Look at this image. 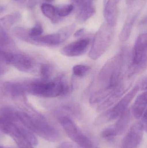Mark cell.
<instances>
[{"instance_id": "d4e9b609", "label": "cell", "mask_w": 147, "mask_h": 148, "mask_svg": "<svg viewBox=\"0 0 147 148\" xmlns=\"http://www.w3.org/2000/svg\"><path fill=\"white\" fill-rule=\"evenodd\" d=\"M19 130L24 137L31 143L33 146H36L38 144V140L32 131L26 127L19 126Z\"/></svg>"}, {"instance_id": "30bf717a", "label": "cell", "mask_w": 147, "mask_h": 148, "mask_svg": "<svg viewBox=\"0 0 147 148\" xmlns=\"http://www.w3.org/2000/svg\"><path fill=\"white\" fill-rule=\"evenodd\" d=\"M7 62L8 64H11L18 70L25 72L30 70L33 66L32 59L22 53H9Z\"/></svg>"}, {"instance_id": "5bb4252c", "label": "cell", "mask_w": 147, "mask_h": 148, "mask_svg": "<svg viewBox=\"0 0 147 148\" xmlns=\"http://www.w3.org/2000/svg\"><path fill=\"white\" fill-rule=\"evenodd\" d=\"M96 8L92 1H87L80 7L77 15V19L80 22H85L89 18L93 16L96 13Z\"/></svg>"}, {"instance_id": "44dd1931", "label": "cell", "mask_w": 147, "mask_h": 148, "mask_svg": "<svg viewBox=\"0 0 147 148\" xmlns=\"http://www.w3.org/2000/svg\"><path fill=\"white\" fill-rule=\"evenodd\" d=\"M137 16L135 15L128 19L123 26L119 36L120 41L122 42H126L129 38Z\"/></svg>"}, {"instance_id": "f1b7e54d", "label": "cell", "mask_w": 147, "mask_h": 148, "mask_svg": "<svg viewBox=\"0 0 147 148\" xmlns=\"http://www.w3.org/2000/svg\"><path fill=\"white\" fill-rule=\"evenodd\" d=\"M58 15L60 17L67 16L70 14L74 9V6L72 4L65 5L57 8Z\"/></svg>"}, {"instance_id": "8fae6325", "label": "cell", "mask_w": 147, "mask_h": 148, "mask_svg": "<svg viewBox=\"0 0 147 148\" xmlns=\"http://www.w3.org/2000/svg\"><path fill=\"white\" fill-rule=\"evenodd\" d=\"M3 133L12 137L19 148H33L31 143L20 132L19 126L14 123H9Z\"/></svg>"}, {"instance_id": "d6a6232c", "label": "cell", "mask_w": 147, "mask_h": 148, "mask_svg": "<svg viewBox=\"0 0 147 148\" xmlns=\"http://www.w3.org/2000/svg\"><path fill=\"white\" fill-rule=\"evenodd\" d=\"M57 148H82L80 147L77 146L72 143L64 142L60 144Z\"/></svg>"}, {"instance_id": "e0dca14e", "label": "cell", "mask_w": 147, "mask_h": 148, "mask_svg": "<svg viewBox=\"0 0 147 148\" xmlns=\"http://www.w3.org/2000/svg\"><path fill=\"white\" fill-rule=\"evenodd\" d=\"M114 90L108 88H103L96 91L91 95L90 98V104L92 107L98 106Z\"/></svg>"}, {"instance_id": "f546056e", "label": "cell", "mask_w": 147, "mask_h": 148, "mask_svg": "<svg viewBox=\"0 0 147 148\" xmlns=\"http://www.w3.org/2000/svg\"><path fill=\"white\" fill-rule=\"evenodd\" d=\"M52 67L48 64L41 65L40 68V73L44 80H48L52 73Z\"/></svg>"}, {"instance_id": "6da1fadb", "label": "cell", "mask_w": 147, "mask_h": 148, "mask_svg": "<svg viewBox=\"0 0 147 148\" xmlns=\"http://www.w3.org/2000/svg\"><path fill=\"white\" fill-rule=\"evenodd\" d=\"M17 115L18 121L25 127L45 140L54 142L60 139V134L58 130L43 117H32L21 112H17Z\"/></svg>"}, {"instance_id": "b9f144b4", "label": "cell", "mask_w": 147, "mask_h": 148, "mask_svg": "<svg viewBox=\"0 0 147 148\" xmlns=\"http://www.w3.org/2000/svg\"><path fill=\"white\" fill-rule=\"evenodd\" d=\"M15 1H18V0H15Z\"/></svg>"}, {"instance_id": "2e32d148", "label": "cell", "mask_w": 147, "mask_h": 148, "mask_svg": "<svg viewBox=\"0 0 147 148\" xmlns=\"http://www.w3.org/2000/svg\"><path fill=\"white\" fill-rule=\"evenodd\" d=\"M66 41L62 35L58 32L57 34H50L46 35L41 36L34 40L33 41L45 44L47 46H55Z\"/></svg>"}, {"instance_id": "cb8c5ba5", "label": "cell", "mask_w": 147, "mask_h": 148, "mask_svg": "<svg viewBox=\"0 0 147 148\" xmlns=\"http://www.w3.org/2000/svg\"><path fill=\"white\" fill-rule=\"evenodd\" d=\"M11 43L12 40L7 31L0 27V49H2Z\"/></svg>"}, {"instance_id": "74e56055", "label": "cell", "mask_w": 147, "mask_h": 148, "mask_svg": "<svg viewBox=\"0 0 147 148\" xmlns=\"http://www.w3.org/2000/svg\"><path fill=\"white\" fill-rule=\"evenodd\" d=\"M134 1L135 0H127V3L129 5H130L133 3Z\"/></svg>"}, {"instance_id": "277c9868", "label": "cell", "mask_w": 147, "mask_h": 148, "mask_svg": "<svg viewBox=\"0 0 147 148\" xmlns=\"http://www.w3.org/2000/svg\"><path fill=\"white\" fill-rule=\"evenodd\" d=\"M113 36V27L107 23L102 25L94 36L89 52V58L96 60L103 55L111 45Z\"/></svg>"}, {"instance_id": "7402d4cb", "label": "cell", "mask_w": 147, "mask_h": 148, "mask_svg": "<svg viewBox=\"0 0 147 148\" xmlns=\"http://www.w3.org/2000/svg\"><path fill=\"white\" fill-rule=\"evenodd\" d=\"M0 117L9 120L15 123L18 121L17 112L7 107H4L0 109Z\"/></svg>"}, {"instance_id": "4316f807", "label": "cell", "mask_w": 147, "mask_h": 148, "mask_svg": "<svg viewBox=\"0 0 147 148\" xmlns=\"http://www.w3.org/2000/svg\"><path fill=\"white\" fill-rule=\"evenodd\" d=\"M120 0H108L104 7V13L117 14V5Z\"/></svg>"}, {"instance_id": "484cf974", "label": "cell", "mask_w": 147, "mask_h": 148, "mask_svg": "<svg viewBox=\"0 0 147 148\" xmlns=\"http://www.w3.org/2000/svg\"><path fill=\"white\" fill-rule=\"evenodd\" d=\"M13 33L20 40L27 42L31 41L28 34V31L24 28L21 27L15 28L13 30Z\"/></svg>"}, {"instance_id": "ab89813d", "label": "cell", "mask_w": 147, "mask_h": 148, "mask_svg": "<svg viewBox=\"0 0 147 148\" xmlns=\"http://www.w3.org/2000/svg\"><path fill=\"white\" fill-rule=\"evenodd\" d=\"M88 148H98L97 147H95V146H94V145H93V146H92V147H90Z\"/></svg>"}, {"instance_id": "3957f363", "label": "cell", "mask_w": 147, "mask_h": 148, "mask_svg": "<svg viewBox=\"0 0 147 148\" xmlns=\"http://www.w3.org/2000/svg\"><path fill=\"white\" fill-rule=\"evenodd\" d=\"M146 88V79H143L140 83L135 85L133 88L129 91L127 95L120 99L114 107L103 111L95 121L97 126L104 125L109 122L115 120L128 108L129 105L134 97L136 95L140 89Z\"/></svg>"}, {"instance_id": "e575fe53", "label": "cell", "mask_w": 147, "mask_h": 148, "mask_svg": "<svg viewBox=\"0 0 147 148\" xmlns=\"http://www.w3.org/2000/svg\"><path fill=\"white\" fill-rule=\"evenodd\" d=\"M70 1L76 6L81 7L87 1V0H70Z\"/></svg>"}, {"instance_id": "8992f818", "label": "cell", "mask_w": 147, "mask_h": 148, "mask_svg": "<svg viewBox=\"0 0 147 148\" xmlns=\"http://www.w3.org/2000/svg\"><path fill=\"white\" fill-rule=\"evenodd\" d=\"M147 40L146 33H143L140 35L135 41L129 76L140 72L146 66Z\"/></svg>"}, {"instance_id": "83f0119b", "label": "cell", "mask_w": 147, "mask_h": 148, "mask_svg": "<svg viewBox=\"0 0 147 148\" xmlns=\"http://www.w3.org/2000/svg\"><path fill=\"white\" fill-rule=\"evenodd\" d=\"M43 32V28L41 24L36 23L33 28L28 31V34L31 41H33L34 40L40 36Z\"/></svg>"}, {"instance_id": "ba28073f", "label": "cell", "mask_w": 147, "mask_h": 148, "mask_svg": "<svg viewBox=\"0 0 147 148\" xmlns=\"http://www.w3.org/2000/svg\"><path fill=\"white\" fill-rule=\"evenodd\" d=\"M144 129L140 122L133 125L123 140L121 148H137L142 141Z\"/></svg>"}, {"instance_id": "9a60e30c", "label": "cell", "mask_w": 147, "mask_h": 148, "mask_svg": "<svg viewBox=\"0 0 147 148\" xmlns=\"http://www.w3.org/2000/svg\"><path fill=\"white\" fill-rule=\"evenodd\" d=\"M119 118L115 125L113 126L117 136L122 134L127 127L131 118L130 110L127 109Z\"/></svg>"}, {"instance_id": "52a82bcc", "label": "cell", "mask_w": 147, "mask_h": 148, "mask_svg": "<svg viewBox=\"0 0 147 148\" xmlns=\"http://www.w3.org/2000/svg\"><path fill=\"white\" fill-rule=\"evenodd\" d=\"M26 90L35 95L47 98L55 97L58 92V85L55 80L36 81L28 84Z\"/></svg>"}, {"instance_id": "1f68e13d", "label": "cell", "mask_w": 147, "mask_h": 148, "mask_svg": "<svg viewBox=\"0 0 147 148\" xmlns=\"http://www.w3.org/2000/svg\"><path fill=\"white\" fill-rule=\"evenodd\" d=\"M41 0H24L22 4L28 8L32 9L36 6Z\"/></svg>"}, {"instance_id": "60d3db41", "label": "cell", "mask_w": 147, "mask_h": 148, "mask_svg": "<svg viewBox=\"0 0 147 148\" xmlns=\"http://www.w3.org/2000/svg\"><path fill=\"white\" fill-rule=\"evenodd\" d=\"M90 1H93V0H90Z\"/></svg>"}, {"instance_id": "d590c367", "label": "cell", "mask_w": 147, "mask_h": 148, "mask_svg": "<svg viewBox=\"0 0 147 148\" xmlns=\"http://www.w3.org/2000/svg\"><path fill=\"white\" fill-rule=\"evenodd\" d=\"M85 32V29L81 28L79 30H77L74 34V36L75 37H79L82 36Z\"/></svg>"}, {"instance_id": "4dcf8cb0", "label": "cell", "mask_w": 147, "mask_h": 148, "mask_svg": "<svg viewBox=\"0 0 147 148\" xmlns=\"http://www.w3.org/2000/svg\"><path fill=\"white\" fill-rule=\"evenodd\" d=\"M101 136L106 140H112L117 136L113 126L106 128L101 133Z\"/></svg>"}, {"instance_id": "d6986e66", "label": "cell", "mask_w": 147, "mask_h": 148, "mask_svg": "<svg viewBox=\"0 0 147 148\" xmlns=\"http://www.w3.org/2000/svg\"><path fill=\"white\" fill-rule=\"evenodd\" d=\"M21 16L19 12L7 15L0 18V27L8 31L16 23L20 20Z\"/></svg>"}, {"instance_id": "f35d334b", "label": "cell", "mask_w": 147, "mask_h": 148, "mask_svg": "<svg viewBox=\"0 0 147 148\" xmlns=\"http://www.w3.org/2000/svg\"><path fill=\"white\" fill-rule=\"evenodd\" d=\"M44 1L47 3H51L53 2L54 0H44Z\"/></svg>"}, {"instance_id": "4fadbf2b", "label": "cell", "mask_w": 147, "mask_h": 148, "mask_svg": "<svg viewBox=\"0 0 147 148\" xmlns=\"http://www.w3.org/2000/svg\"><path fill=\"white\" fill-rule=\"evenodd\" d=\"M147 106V92H142L138 96L133 108V113L135 118L140 119L146 111Z\"/></svg>"}, {"instance_id": "5b68a950", "label": "cell", "mask_w": 147, "mask_h": 148, "mask_svg": "<svg viewBox=\"0 0 147 148\" xmlns=\"http://www.w3.org/2000/svg\"><path fill=\"white\" fill-rule=\"evenodd\" d=\"M59 122L69 138L78 146L82 148H89L93 146L91 140L70 117L62 116L59 118Z\"/></svg>"}, {"instance_id": "7c38bea8", "label": "cell", "mask_w": 147, "mask_h": 148, "mask_svg": "<svg viewBox=\"0 0 147 148\" xmlns=\"http://www.w3.org/2000/svg\"><path fill=\"white\" fill-rule=\"evenodd\" d=\"M129 88H126L123 84H120L103 101L97 106V111L103 112L110 108L120 100Z\"/></svg>"}, {"instance_id": "603a6c76", "label": "cell", "mask_w": 147, "mask_h": 148, "mask_svg": "<svg viewBox=\"0 0 147 148\" xmlns=\"http://www.w3.org/2000/svg\"><path fill=\"white\" fill-rule=\"evenodd\" d=\"M91 68L86 65L78 64L72 68V72L75 76L82 77L85 76L90 71Z\"/></svg>"}, {"instance_id": "9c48e42d", "label": "cell", "mask_w": 147, "mask_h": 148, "mask_svg": "<svg viewBox=\"0 0 147 148\" xmlns=\"http://www.w3.org/2000/svg\"><path fill=\"white\" fill-rule=\"evenodd\" d=\"M90 43L89 38L79 39L65 46L61 49V53L67 57L79 56L87 51Z\"/></svg>"}, {"instance_id": "836d02e7", "label": "cell", "mask_w": 147, "mask_h": 148, "mask_svg": "<svg viewBox=\"0 0 147 148\" xmlns=\"http://www.w3.org/2000/svg\"><path fill=\"white\" fill-rule=\"evenodd\" d=\"M143 127L144 131L146 132L147 131V116L146 111L145 112L144 114L142 116V119L141 121L140 122Z\"/></svg>"}, {"instance_id": "ac0fdd59", "label": "cell", "mask_w": 147, "mask_h": 148, "mask_svg": "<svg viewBox=\"0 0 147 148\" xmlns=\"http://www.w3.org/2000/svg\"><path fill=\"white\" fill-rule=\"evenodd\" d=\"M41 8L44 15L50 19L52 23H58L62 20V17L58 15L57 8L51 4L42 3Z\"/></svg>"}, {"instance_id": "ffe728a7", "label": "cell", "mask_w": 147, "mask_h": 148, "mask_svg": "<svg viewBox=\"0 0 147 148\" xmlns=\"http://www.w3.org/2000/svg\"><path fill=\"white\" fill-rule=\"evenodd\" d=\"M4 88L7 93L14 97L22 95L26 90V87L20 84L16 83H6L4 84Z\"/></svg>"}, {"instance_id": "7a4b0ae2", "label": "cell", "mask_w": 147, "mask_h": 148, "mask_svg": "<svg viewBox=\"0 0 147 148\" xmlns=\"http://www.w3.org/2000/svg\"><path fill=\"white\" fill-rule=\"evenodd\" d=\"M123 53L121 52L110 59L98 74V80L104 84V88L114 90L121 84L124 63Z\"/></svg>"}, {"instance_id": "8d00e7d4", "label": "cell", "mask_w": 147, "mask_h": 148, "mask_svg": "<svg viewBox=\"0 0 147 148\" xmlns=\"http://www.w3.org/2000/svg\"><path fill=\"white\" fill-rule=\"evenodd\" d=\"M5 7L4 6H0V13H2V12H4L5 11Z\"/></svg>"}]
</instances>
